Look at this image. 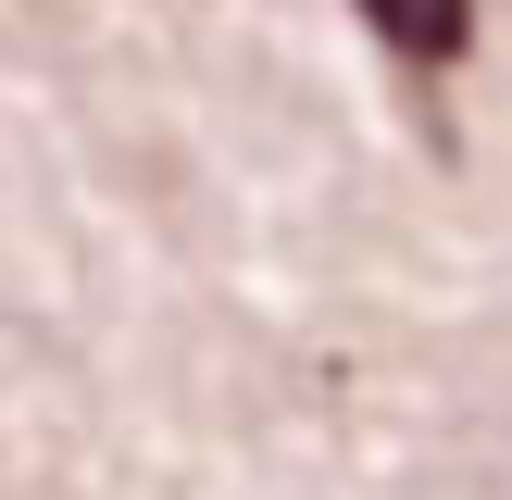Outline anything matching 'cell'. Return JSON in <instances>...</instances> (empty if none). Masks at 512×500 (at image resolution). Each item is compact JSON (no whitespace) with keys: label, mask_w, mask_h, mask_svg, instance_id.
Listing matches in <instances>:
<instances>
[{"label":"cell","mask_w":512,"mask_h":500,"mask_svg":"<svg viewBox=\"0 0 512 500\" xmlns=\"http://www.w3.org/2000/svg\"><path fill=\"white\" fill-rule=\"evenodd\" d=\"M363 25L400 50V63H425V75L475 50V0H363Z\"/></svg>","instance_id":"obj_1"}]
</instances>
